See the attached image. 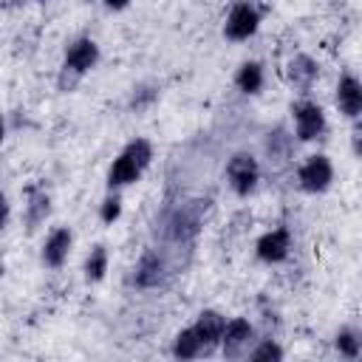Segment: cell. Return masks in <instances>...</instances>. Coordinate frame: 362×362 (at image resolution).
<instances>
[{"label": "cell", "mask_w": 362, "mask_h": 362, "mask_svg": "<svg viewBox=\"0 0 362 362\" xmlns=\"http://www.w3.org/2000/svg\"><path fill=\"white\" fill-rule=\"evenodd\" d=\"M150 158H153V144H150L147 139H133V141L113 158V164H110V170H107V184H110V189L127 187V184L139 181L141 173L147 170Z\"/></svg>", "instance_id": "1"}, {"label": "cell", "mask_w": 362, "mask_h": 362, "mask_svg": "<svg viewBox=\"0 0 362 362\" xmlns=\"http://www.w3.org/2000/svg\"><path fill=\"white\" fill-rule=\"evenodd\" d=\"M99 62V45L90 37H79L65 48V62L59 74V90H71L82 74H88Z\"/></svg>", "instance_id": "2"}, {"label": "cell", "mask_w": 362, "mask_h": 362, "mask_svg": "<svg viewBox=\"0 0 362 362\" xmlns=\"http://www.w3.org/2000/svg\"><path fill=\"white\" fill-rule=\"evenodd\" d=\"M226 181L238 195H249L260 181V167L252 153H235L226 161Z\"/></svg>", "instance_id": "3"}, {"label": "cell", "mask_w": 362, "mask_h": 362, "mask_svg": "<svg viewBox=\"0 0 362 362\" xmlns=\"http://www.w3.org/2000/svg\"><path fill=\"white\" fill-rule=\"evenodd\" d=\"M291 116H294V130H297V139L300 141H311L317 136H322L325 130V113L317 102H308V99H300L291 105Z\"/></svg>", "instance_id": "4"}, {"label": "cell", "mask_w": 362, "mask_h": 362, "mask_svg": "<svg viewBox=\"0 0 362 362\" xmlns=\"http://www.w3.org/2000/svg\"><path fill=\"white\" fill-rule=\"evenodd\" d=\"M257 28H260V11L252 3H235L232 11H229V17H226L223 34L229 40L240 42V40H249Z\"/></svg>", "instance_id": "5"}, {"label": "cell", "mask_w": 362, "mask_h": 362, "mask_svg": "<svg viewBox=\"0 0 362 362\" xmlns=\"http://www.w3.org/2000/svg\"><path fill=\"white\" fill-rule=\"evenodd\" d=\"M297 181L305 192H325L334 181V167L328 161V156H311L300 170H297Z\"/></svg>", "instance_id": "6"}, {"label": "cell", "mask_w": 362, "mask_h": 362, "mask_svg": "<svg viewBox=\"0 0 362 362\" xmlns=\"http://www.w3.org/2000/svg\"><path fill=\"white\" fill-rule=\"evenodd\" d=\"M167 274H170L167 260H164L156 249H147V252L139 257L136 269H133V283H136L139 288H158V286H164Z\"/></svg>", "instance_id": "7"}, {"label": "cell", "mask_w": 362, "mask_h": 362, "mask_svg": "<svg viewBox=\"0 0 362 362\" xmlns=\"http://www.w3.org/2000/svg\"><path fill=\"white\" fill-rule=\"evenodd\" d=\"M288 249H291V232H288L286 226L266 232V235L257 240V246H255V252H257V257H260L263 263H280V260L288 255Z\"/></svg>", "instance_id": "8"}, {"label": "cell", "mask_w": 362, "mask_h": 362, "mask_svg": "<svg viewBox=\"0 0 362 362\" xmlns=\"http://www.w3.org/2000/svg\"><path fill=\"white\" fill-rule=\"evenodd\" d=\"M198 226H201V201H192V204L181 206V209L170 218L167 232H170L173 240H187V238H192V235L198 232Z\"/></svg>", "instance_id": "9"}, {"label": "cell", "mask_w": 362, "mask_h": 362, "mask_svg": "<svg viewBox=\"0 0 362 362\" xmlns=\"http://www.w3.org/2000/svg\"><path fill=\"white\" fill-rule=\"evenodd\" d=\"M337 107L348 116V119H359L362 116V82L351 74L339 76L337 85Z\"/></svg>", "instance_id": "10"}, {"label": "cell", "mask_w": 362, "mask_h": 362, "mask_svg": "<svg viewBox=\"0 0 362 362\" xmlns=\"http://www.w3.org/2000/svg\"><path fill=\"white\" fill-rule=\"evenodd\" d=\"M249 342H252V325H249V320H243V317L229 320L226 328H223V339H221L223 354L229 359H235V356L243 354V348H249Z\"/></svg>", "instance_id": "11"}, {"label": "cell", "mask_w": 362, "mask_h": 362, "mask_svg": "<svg viewBox=\"0 0 362 362\" xmlns=\"http://www.w3.org/2000/svg\"><path fill=\"white\" fill-rule=\"evenodd\" d=\"M71 243H74V235H71V229H68V226L54 229V232L48 235L45 246H42V263H45V266H51V269L62 266V263H65V257H68V252H71Z\"/></svg>", "instance_id": "12"}, {"label": "cell", "mask_w": 362, "mask_h": 362, "mask_svg": "<svg viewBox=\"0 0 362 362\" xmlns=\"http://www.w3.org/2000/svg\"><path fill=\"white\" fill-rule=\"evenodd\" d=\"M317 74H320V65H317L308 54H297V57H291V62H288V68H286L288 82H291L294 88H300V90H308V88L314 85Z\"/></svg>", "instance_id": "13"}, {"label": "cell", "mask_w": 362, "mask_h": 362, "mask_svg": "<svg viewBox=\"0 0 362 362\" xmlns=\"http://www.w3.org/2000/svg\"><path fill=\"white\" fill-rule=\"evenodd\" d=\"M192 328H195V334L201 337L204 348L209 351L212 345H218V342L223 339V328H226V320H223L218 311H201Z\"/></svg>", "instance_id": "14"}, {"label": "cell", "mask_w": 362, "mask_h": 362, "mask_svg": "<svg viewBox=\"0 0 362 362\" xmlns=\"http://www.w3.org/2000/svg\"><path fill=\"white\" fill-rule=\"evenodd\" d=\"M235 85L243 93H257L263 88V65L260 62H243L235 74Z\"/></svg>", "instance_id": "15"}, {"label": "cell", "mask_w": 362, "mask_h": 362, "mask_svg": "<svg viewBox=\"0 0 362 362\" xmlns=\"http://www.w3.org/2000/svg\"><path fill=\"white\" fill-rule=\"evenodd\" d=\"M48 212H51V198L45 195V192H31L28 195V204H25V226L28 229H37L45 218H48Z\"/></svg>", "instance_id": "16"}, {"label": "cell", "mask_w": 362, "mask_h": 362, "mask_svg": "<svg viewBox=\"0 0 362 362\" xmlns=\"http://www.w3.org/2000/svg\"><path fill=\"white\" fill-rule=\"evenodd\" d=\"M201 351H206V348H204L201 337L195 334V328H184L173 342V354L178 359H195V356H201Z\"/></svg>", "instance_id": "17"}, {"label": "cell", "mask_w": 362, "mask_h": 362, "mask_svg": "<svg viewBox=\"0 0 362 362\" xmlns=\"http://www.w3.org/2000/svg\"><path fill=\"white\" fill-rule=\"evenodd\" d=\"M107 272V249L105 246H93L88 260H85V277L88 283H99Z\"/></svg>", "instance_id": "18"}, {"label": "cell", "mask_w": 362, "mask_h": 362, "mask_svg": "<svg viewBox=\"0 0 362 362\" xmlns=\"http://www.w3.org/2000/svg\"><path fill=\"white\" fill-rule=\"evenodd\" d=\"M337 351H339L342 356H348V359L359 356V351H362V334L354 331V328H342V331L337 334Z\"/></svg>", "instance_id": "19"}, {"label": "cell", "mask_w": 362, "mask_h": 362, "mask_svg": "<svg viewBox=\"0 0 362 362\" xmlns=\"http://www.w3.org/2000/svg\"><path fill=\"white\" fill-rule=\"evenodd\" d=\"M122 215V198L113 192V195H107L105 201H102V209H99V218L105 221V223H113L116 218Z\"/></svg>", "instance_id": "20"}, {"label": "cell", "mask_w": 362, "mask_h": 362, "mask_svg": "<svg viewBox=\"0 0 362 362\" xmlns=\"http://www.w3.org/2000/svg\"><path fill=\"white\" fill-rule=\"evenodd\" d=\"M158 96V88H153V85H139L136 90H133V99H130V107H136V110H141V107H147L153 99Z\"/></svg>", "instance_id": "21"}, {"label": "cell", "mask_w": 362, "mask_h": 362, "mask_svg": "<svg viewBox=\"0 0 362 362\" xmlns=\"http://www.w3.org/2000/svg\"><path fill=\"white\" fill-rule=\"evenodd\" d=\"M249 356H252V359H283V351H280V345H277V342L266 339V342H260Z\"/></svg>", "instance_id": "22"}, {"label": "cell", "mask_w": 362, "mask_h": 362, "mask_svg": "<svg viewBox=\"0 0 362 362\" xmlns=\"http://www.w3.org/2000/svg\"><path fill=\"white\" fill-rule=\"evenodd\" d=\"M351 147H354V153L362 158V122L354 127V136H351Z\"/></svg>", "instance_id": "23"}, {"label": "cell", "mask_w": 362, "mask_h": 362, "mask_svg": "<svg viewBox=\"0 0 362 362\" xmlns=\"http://www.w3.org/2000/svg\"><path fill=\"white\" fill-rule=\"evenodd\" d=\"M107 8H113V11H119V8H127L130 6V0H102Z\"/></svg>", "instance_id": "24"}]
</instances>
